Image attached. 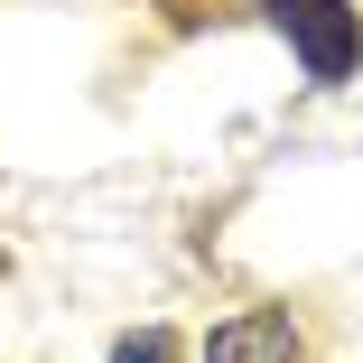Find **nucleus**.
Returning <instances> with one entry per match:
<instances>
[{
    "label": "nucleus",
    "mask_w": 363,
    "mask_h": 363,
    "mask_svg": "<svg viewBox=\"0 0 363 363\" xmlns=\"http://www.w3.org/2000/svg\"><path fill=\"white\" fill-rule=\"evenodd\" d=\"M112 363H177V335H168V326H140V335H112Z\"/></svg>",
    "instance_id": "3"
},
{
    "label": "nucleus",
    "mask_w": 363,
    "mask_h": 363,
    "mask_svg": "<svg viewBox=\"0 0 363 363\" xmlns=\"http://www.w3.org/2000/svg\"><path fill=\"white\" fill-rule=\"evenodd\" d=\"M308 345H298V317L289 308H242V317H224L205 335V363H298Z\"/></svg>",
    "instance_id": "2"
},
{
    "label": "nucleus",
    "mask_w": 363,
    "mask_h": 363,
    "mask_svg": "<svg viewBox=\"0 0 363 363\" xmlns=\"http://www.w3.org/2000/svg\"><path fill=\"white\" fill-rule=\"evenodd\" d=\"M270 19L289 28V47H298V65L317 84H345L363 65V10L354 0H270Z\"/></svg>",
    "instance_id": "1"
}]
</instances>
